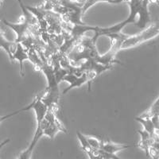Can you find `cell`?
Segmentation results:
<instances>
[{
    "mask_svg": "<svg viewBox=\"0 0 159 159\" xmlns=\"http://www.w3.org/2000/svg\"><path fill=\"white\" fill-rule=\"evenodd\" d=\"M31 107H32V103H30L29 105H28V106H26V107H23V108H22V109H20V110L16 111L11 112V113H10V114H8V115H6V116H0V124H1L2 122L5 121V120H7V119H10V118L13 117V116H16V115L21 113V112L25 111H28V110H30Z\"/></svg>",
    "mask_w": 159,
    "mask_h": 159,
    "instance_id": "obj_13",
    "label": "cell"
},
{
    "mask_svg": "<svg viewBox=\"0 0 159 159\" xmlns=\"http://www.w3.org/2000/svg\"><path fill=\"white\" fill-rule=\"evenodd\" d=\"M10 141H11V139H6V140H5V141H4V142H2V143H1V144H0V150H1V149H2V147H3L4 146H5L6 144H7V143H9Z\"/></svg>",
    "mask_w": 159,
    "mask_h": 159,
    "instance_id": "obj_14",
    "label": "cell"
},
{
    "mask_svg": "<svg viewBox=\"0 0 159 159\" xmlns=\"http://www.w3.org/2000/svg\"><path fill=\"white\" fill-rule=\"evenodd\" d=\"M134 119L143 125L144 130L148 132L149 134H150V136H152L153 138H156V129L154 127V123L152 122L151 118L139 116L138 117H135Z\"/></svg>",
    "mask_w": 159,
    "mask_h": 159,
    "instance_id": "obj_7",
    "label": "cell"
},
{
    "mask_svg": "<svg viewBox=\"0 0 159 159\" xmlns=\"http://www.w3.org/2000/svg\"><path fill=\"white\" fill-rule=\"evenodd\" d=\"M3 1L4 0H0V7H1V6L2 5V3H3Z\"/></svg>",
    "mask_w": 159,
    "mask_h": 159,
    "instance_id": "obj_15",
    "label": "cell"
},
{
    "mask_svg": "<svg viewBox=\"0 0 159 159\" xmlns=\"http://www.w3.org/2000/svg\"><path fill=\"white\" fill-rule=\"evenodd\" d=\"M86 138H87L88 142H89V143L93 150H98L101 149L102 143H103L102 140H99L97 138L91 137V136H86Z\"/></svg>",
    "mask_w": 159,
    "mask_h": 159,
    "instance_id": "obj_12",
    "label": "cell"
},
{
    "mask_svg": "<svg viewBox=\"0 0 159 159\" xmlns=\"http://www.w3.org/2000/svg\"><path fill=\"white\" fill-rule=\"evenodd\" d=\"M61 81H65L68 82L69 84V87L67 88L66 89H65L63 92V94H66L69 91H70L71 89H74V88H78L80 87L81 85L84 84L88 83L89 84V89L90 90L91 88V82L89 80V76H88L87 72H83L81 73V75L79 74L77 75L76 73L74 72H68L62 78Z\"/></svg>",
    "mask_w": 159,
    "mask_h": 159,
    "instance_id": "obj_2",
    "label": "cell"
},
{
    "mask_svg": "<svg viewBox=\"0 0 159 159\" xmlns=\"http://www.w3.org/2000/svg\"><path fill=\"white\" fill-rule=\"evenodd\" d=\"M145 117H154V116H159V96L152 105L145 112L141 115Z\"/></svg>",
    "mask_w": 159,
    "mask_h": 159,
    "instance_id": "obj_11",
    "label": "cell"
},
{
    "mask_svg": "<svg viewBox=\"0 0 159 159\" xmlns=\"http://www.w3.org/2000/svg\"><path fill=\"white\" fill-rule=\"evenodd\" d=\"M30 56L27 52V50L24 48L22 42H17V47L15 51L13 53V61L15 60H17L19 62L20 65V75L24 76L25 72H24V65L23 62L25 60H29Z\"/></svg>",
    "mask_w": 159,
    "mask_h": 159,
    "instance_id": "obj_5",
    "label": "cell"
},
{
    "mask_svg": "<svg viewBox=\"0 0 159 159\" xmlns=\"http://www.w3.org/2000/svg\"><path fill=\"white\" fill-rule=\"evenodd\" d=\"M2 22H3L4 25L12 29L15 32V34H17V39L15 42H22L23 41L24 37L26 34L27 29L30 25L29 23H27L26 22H20V21L18 23H12V22H8L5 19L2 20Z\"/></svg>",
    "mask_w": 159,
    "mask_h": 159,
    "instance_id": "obj_4",
    "label": "cell"
},
{
    "mask_svg": "<svg viewBox=\"0 0 159 159\" xmlns=\"http://www.w3.org/2000/svg\"><path fill=\"white\" fill-rule=\"evenodd\" d=\"M149 5H150V2L148 0H143L141 7L139 8V14H138L139 19L136 21L135 25L140 29H145L147 24L150 22Z\"/></svg>",
    "mask_w": 159,
    "mask_h": 159,
    "instance_id": "obj_3",
    "label": "cell"
},
{
    "mask_svg": "<svg viewBox=\"0 0 159 159\" xmlns=\"http://www.w3.org/2000/svg\"><path fill=\"white\" fill-rule=\"evenodd\" d=\"M138 133L141 135V141L139 142V147L144 150L149 156V150L154 144V138L150 136V134L146 130H138Z\"/></svg>",
    "mask_w": 159,
    "mask_h": 159,
    "instance_id": "obj_6",
    "label": "cell"
},
{
    "mask_svg": "<svg viewBox=\"0 0 159 159\" xmlns=\"http://www.w3.org/2000/svg\"><path fill=\"white\" fill-rule=\"evenodd\" d=\"M159 35V21L150 24L148 27L134 35H128L123 40L121 49H129L147 42Z\"/></svg>",
    "mask_w": 159,
    "mask_h": 159,
    "instance_id": "obj_1",
    "label": "cell"
},
{
    "mask_svg": "<svg viewBox=\"0 0 159 159\" xmlns=\"http://www.w3.org/2000/svg\"><path fill=\"white\" fill-rule=\"evenodd\" d=\"M130 146L126 144H119V143H115L112 142L108 141L107 143H104L103 141L101 146V150H104L106 152H108L111 154H116L117 152L121 151V150H124L126 149L129 148Z\"/></svg>",
    "mask_w": 159,
    "mask_h": 159,
    "instance_id": "obj_9",
    "label": "cell"
},
{
    "mask_svg": "<svg viewBox=\"0 0 159 159\" xmlns=\"http://www.w3.org/2000/svg\"><path fill=\"white\" fill-rule=\"evenodd\" d=\"M129 0H85V2L82 7V15H84L92 6L96 5L98 2H108L110 4H119L121 2H127Z\"/></svg>",
    "mask_w": 159,
    "mask_h": 159,
    "instance_id": "obj_10",
    "label": "cell"
},
{
    "mask_svg": "<svg viewBox=\"0 0 159 159\" xmlns=\"http://www.w3.org/2000/svg\"><path fill=\"white\" fill-rule=\"evenodd\" d=\"M76 136H77V139L80 142V147H81L82 150L87 154V155L89 156V158L91 159H95L94 157V151L95 150L92 148V147L90 146V144L89 143L87 140V138L84 134H83L80 131L77 130L76 131Z\"/></svg>",
    "mask_w": 159,
    "mask_h": 159,
    "instance_id": "obj_8",
    "label": "cell"
}]
</instances>
